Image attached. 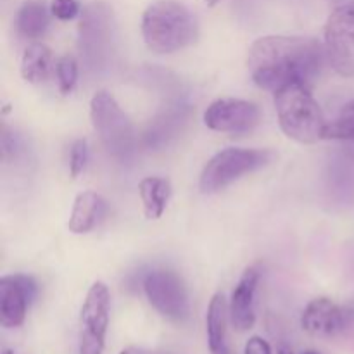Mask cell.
<instances>
[{"label":"cell","instance_id":"cell-25","mask_svg":"<svg viewBox=\"0 0 354 354\" xmlns=\"http://www.w3.org/2000/svg\"><path fill=\"white\" fill-rule=\"evenodd\" d=\"M204 2H206L209 7H213V6H216L218 2H221V0H204Z\"/></svg>","mask_w":354,"mask_h":354},{"label":"cell","instance_id":"cell-6","mask_svg":"<svg viewBox=\"0 0 354 354\" xmlns=\"http://www.w3.org/2000/svg\"><path fill=\"white\" fill-rule=\"evenodd\" d=\"M144 292L149 304L161 317L183 324L190 317V299L182 277L169 270H152L144 279Z\"/></svg>","mask_w":354,"mask_h":354},{"label":"cell","instance_id":"cell-23","mask_svg":"<svg viewBox=\"0 0 354 354\" xmlns=\"http://www.w3.org/2000/svg\"><path fill=\"white\" fill-rule=\"evenodd\" d=\"M120 354H149L145 349L137 348V346H130V348H124Z\"/></svg>","mask_w":354,"mask_h":354},{"label":"cell","instance_id":"cell-10","mask_svg":"<svg viewBox=\"0 0 354 354\" xmlns=\"http://www.w3.org/2000/svg\"><path fill=\"white\" fill-rule=\"evenodd\" d=\"M38 294V286L31 277L6 275L0 279V325L17 328L24 324L26 311Z\"/></svg>","mask_w":354,"mask_h":354},{"label":"cell","instance_id":"cell-18","mask_svg":"<svg viewBox=\"0 0 354 354\" xmlns=\"http://www.w3.org/2000/svg\"><path fill=\"white\" fill-rule=\"evenodd\" d=\"M325 140L341 142L348 154L354 158V100L344 104L335 120L328 121Z\"/></svg>","mask_w":354,"mask_h":354},{"label":"cell","instance_id":"cell-22","mask_svg":"<svg viewBox=\"0 0 354 354\" xmlns=\"http://www.w3.org/2000/svg\"><path fill=\"white\" fill-rule=\"evenodd\" d=\"M244 354H272V348H270V344L265 339L254 335V337H251L245 342Z\"/></svg>","mask_w":354,"mask_h":354},{"label":"cell","instance_id":"cell-13","mask_svg":"<svg viewBox=\"0 0 354 354\" xmlns=\"http://www.w3.org/2000/svg\"><path fill=\"white\" fill-rule=\"evenodd\" d=\"M228 320H230V310L227 299L223 294L216 292L211 297L206 315L207 346L211 354H232L228 344Z\"/></svg>","mask_w":354,"mask_h":354},{"label":"cell","instance_id":"cell-26","mask_svg":"<svg viewBox=\"0 0 354 354\" xmlns=\"http://www.w3.org/2000/svg\"><path fill=\"white\" fill-rule=\"evenodd\" d=\"M2 354H14V351H12V349H3Z\"/></svg>","mask_w":354,"mask_h":354},{"label":"cell","instance_id":"cell-8","mask_svg":"<svg viewBox=\"0 0 354 354\" xmlns=\"http://www.w3.org/2000/svg\"><path fill=\"white\" fill-rule=\"evenodd\" d=\"M111 294L104 282L92 283L83 301L82 332H80V354H102L106 334L109 327Z\"/></svg>","mask_w":354,"mask_h":354},{"label":"cell","instance_id":"cell-24","mask_svg":"<svg viewBox=\"0 0 354 354\" xmlns=\"http://www.w3.org/2000/svg\"><path fill=\"white\" fill-rule=\"evenodd\" d=\"M277 354H294V351L287 342H280V344L277 346Z\"/></svg>","mask_w":354,"mask_h":354},{"label":"cell","instance_id":"cell-16","mask_svg":"<svg viewBox=\"0 0 354 354\" xmlns=\"http://www.w3.org/2000/svg\"><path fill=\"white\" fill-rule=\"evenodd\" d=\"M144 214L147 220H159L168 207L169 196H171V183L161 176H145L138 183Z\"/></svg>","mask_w":354,"mask_h":354},{"label":"cell","instance_id":"cell-19","mask_svg":"<svg viewBox=\"0 0 354 354\" xmlns=\"http://www.w3.org/2000/svg\"><path fill=\"white\" fill-rule=\"evenodd\" d=\"M55 76H57L59 92L68 95L75 90L78 82V62L73 55H62L55 62Z\"/></svg>","mask_w":354,"mask_h":354},{"label":"cell","instance_id":"cell-2","mask_svg":"<svg viewBox=\"0 0 354 354\" xmlns=\"http://www.w3.org/2000/svg\"><path fill=\"white\" fill-rule=\"evenodd\" d=\"M142 37L149 50L173 54L196 41V17L176 0H158L144 10Z\"/></svg>","mask_w":354,"mask_h":354},{"label":"cell","instance_id":"cell-11","mask_svg":"<svg viewBox=\"0 0 354 354\" xmlns=\"http://www.w3.org/2000/svg\"><path fill=\"white\" fill-rule=\"evenodd\" d=\"M354 324V311L335 304L328 297H317L304 308L301 325L315 337H335Z\"/></svg>","mask_w":354,"mask_h":354},{"label":"cell","instance_id":"cell-1","mask_svg":"<svg viewBox=\"0 0 354 354\" xmlns=\"http://www.w3.org/2000/svg\"><path fill=\"white\" fill-rule=\"evenodd\" d=\"M325 57V47L315 38L266 35L249 47L248 69L259 88L275 93L290 83L313 86Z\"/></svg>","mask_w":354,"mask_h":354},{"label":"cell","instance_id":"cell-21","mask_svg":"<svg viewBox=\"0 0 354 354\" xmlns=\"http://www.w3.org/2000/svg\"><path fill=\"white\" fill-rule=\"evenodd\" d=\"M50 14L59 21H71L80 14L78 0H52Z\"/></svg>","mask_w":354,"mask_h":354},{"label":"cell","instance_id":"cell-17","mask_svg":"<svg viewBox=\"0 0 354 354\" xmlns=\"http://www.w3.org/2000/svg\"><path fill=\"white\" fill-rule=\"evenodd\" d=\"M16 28L21 37L37 40L44 37L48 28V10L40 0H28L21 6L16 16Z\"/></svg>","mask_w":354,"mask_h":354},{"label":"cell","instance_id":"cell-12","mask_svg":"<svg viewBox=\"0 0 354 354\" xmlns=\"http://www.w3.org/2000/svg\"><path fill=\"white\" fill-rule=\"evenodd\" d=\"M259 279H261V273H259L258 266H249V268L244 270L234 292H232L228 310H230V322L235 330L248 332L254 327V297Z\"/></svg>","mask_w":354,"mask_h":354},{"label":"cell","instance_id":"cell-7","mask_svg":"<svg viewBox=\"0 0 354 354\" xmlns=\"http://www.w3.org/2000/svg\"><path fill=\"white\" fill-rule=\"evenodd\" d=\"M325 54L337 75L354 76V0L339 6L325 24Z\"/></svg>","mask_w":354,"mask_h":354},{"label":"cell","instance_id":"cell-20","mask_svg":"<svg viewBox=\"0 0 354 354\" xmlns=\"http://www.w3.org/2000/svg\"><path fill=\"white\" fill-rule=\"evenodd\" d=\"M88 161V145L85 138H78L73 142L71 152H69V175L71 178H78L86 168Z\"/></svg>","mask_w":354,"mask_h":354},{"label":"cell","instance_id":"cell-9","mask_svg":"<svg viewBox=\"0 0 354 354\" xmlns=\"http://www.w3.org/2000/svg\"><path fill=\"white\" fill-rule=\"evenodd\" d=\"M261 121V111L244 99H218L204 111V124L220 133H248Z\"/></svg>","mask_w":354,"mask_h":354},{"label":"cell","instance_id":"cell-4","mask_svg":"<svg viewBox=\"0 0 354 354\" xmlns=\"http://www.w3.org/2000/svg\"><path fill=\"white\" fill-rule=\"evenodd\" d=\"M275 159V152L268 149L228 147L216 152L204 166L199 178V189L203 194H214L265 168Z\"/></svg>","mask_w":354,"mask_h":354},{"label":"cell","instance_id":"cell-3","mask_svg":"<svg viewBox=\"0 0 354 354\" xmlns=\"http://www.w3.org/2000/svg\"><path fill=\"white\" fill-rule=\"evenodd\" d=\"M275 109L283 133L299 144H317L325 138L328 121L311 86L290 83L275 92Z\"/></svg>","mask_w":354,"mask_h":354},{"label":"cell","instance_id":"cell-15","mask_svg":"<svg viewBox=\"0 0 354 354\" xmlns=\"http://www.w3.org/2000/svg\"><path fill=\"white\" fill-rule=\"evenodd\" d=\"M54 68V54H52L50 47H47L45 44L35 41V44L28 45L26 50L23 52L21 76L24 82L31 83V85H41L50 78Z\"/></svg>","mask_w":354,"mask_h":354},{"label":"cell","instance_id":"cell-5","mask_svg":"<svg viewBox=\"0 0 354 354\" xmlns=\"http://www.w3.org/2000/svg\"><path fill=\"white\" fill-rule=\"evenodd\" d=\"M90 120L104 147L116 158H127L135 145L130 118L109 92H97L90 100Z\"/></svg>","mask_w":354,"mask_h":354},{"label":"cell","instance_id":"cell-14","mask_svg":"<svg viewBox=\"0 0 354 354\" xmlns=\"http://www.w3.org/2000/svg\"><path fill=\"white\" fill-rule=\"evenodd\" d=\"M104 211H106V203L99 194L92 192V190L78 194L68 221L69 232L76 235L88 234L99 225L100 218L104 216Z\"/></svg>","mask_w":354,"mask_h":354},{"label":"cell","instance_id":"cell-27","mask_svg":"<svg viewBox=\"0 0 354 354\" xmlns=\"http://www.w3.org/2000/svg\"><path fill=\"white\" fill-rule=\"evenodd\" d=\"M303 354H320V353H317V351H306V353H303Z\"/></svg>","mask_w":354,"mask_h":354}]
</instances>
